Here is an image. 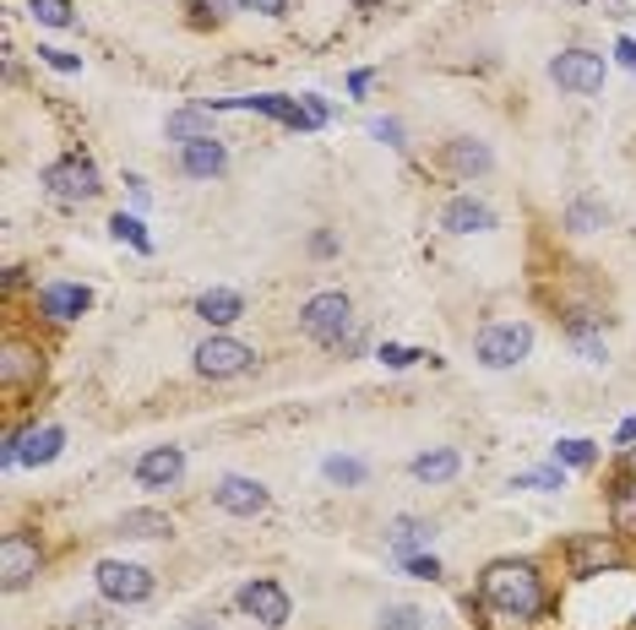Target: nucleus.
Instances as JSON below:
<instances>
[{
  "instance_id": "e433bc0d",
  "label": "nucleus",
  "mask_w": 636,
  "mask_h": 630,
  "mask_svg": "<svg viewBox=\"0 0 636 630\" xmlns=\"http://www.w3.org/2000/svg\"><path fill=\"white\" fill-rule=\"evenodd\" d=\"M414 359H425V354H414V348H382V365H392V370H408Z\"/></svg>"
},
{
  "instance_id": "473e14b6",
  "label": "nucleus",
  "mask_w": 636,
  "mask_h": 630,
  "mask_svg": "<svg viewBox=\"0 0 636 630\" xmlns=\"http://www.w3.org/2000/svg\"><path fill=\"white\" fill-rule=\"evenodd\" d=\"M555 462L561 468H587L593 462V441H561L555 445Z\"/></svg>"
},
{
  "instance_id": "f257e3e1",
  "label": "nucleus",
  "mask_w": 636,
  "mask_h": 630,
  "mask_svg": "<svg viewBox=\"0 0 636 630\" xmlns=\"http://www.w3.org/2000/svg\"><path fill=\"white\" fill-rule=\"evenodd\" d=\"M479 587H484V603L501 609L507 620H533L544 609V587H539V566L533 560H496Z\"/></svg>"
},
{
  "instance_id": "cd10ccee",
  "label": "nucleus",
  "mask_w": 636,
  "mask_h": 630,
  "mask_svg": "<svg viewBox=\"0 0 636 630\" xmlns=\"http://www.w3.org/2000/svg\"><path fill=\"white\" fill-rule=\"evenodd\" d=\"M511 490H539V495H555V490H566V473H561V462H555V468H533V473H517V479H511Z\"/></svg>"
},
{
  "instance_id": "4c0bfd02",
  "label": "nucleus",
  "mask_w": 636,
  "mask_h": 630,
  "mask_svg": "<svg viewBox=\"0 0 636 630\" xmlns=\"http://www.w3.org/2000/svg\"><path fill=\"white\" fill-rule=\"evenodd\" d=\"M39 55L55 65V71H82V61H76V55H65V50H39Z\"/></svg>"
},
{
  "instance_id": "5701e85b",
  "label": "nucleus",
  "mask_w": 636,
  "mask_h": 630,
  "mask_svg": "<svg viewBox=\"0 0 636 630\" xmlns=\"http://www.w3.org/2000/svg\"><path fill=\"white\" fill-rule=\"evenodd\" d=\"M566 332H572L576 354H582L587 365H598V359H604V337H598V315H593V311H576L572 321H566Z\"/></svg>"
},
{
  "instance_id": "1a4fd4ad",
  "label": "nucleus",
  "mask_w": 636,
  "mask_h": 630,
  "mask_svg": "<svg viewBox=\"0 0 636 630\" xmlns=\"http://www.w3.org/2000/svg\"><path fill=\"white\" fill-rule=\"evenodd\" d=\"M240 609H246L251 620H261L267 630L289 626V592H283L278 581H267V576H256V581L240 587Z\"/></svg>"
},
{
  "instance_id": "dca6fc26",
  "label": "nucleus",
  "mask_w": 636,
  "mask_h": 630,
  "mask_svg": "<svg viewBox=\"0 0 636 630\" xmlns=\"http://www.w3.org/2000/svg\"><path fill=\"white\" fill-rule=\"evenodd\" d=\"M441 229L446 234H490V229H496V212H490L484 201H473V196H457V201H446Z\"/></svg>"
},
{
  "instance_id": "20e7f679",
  "label": "nucleus",
  "mask_w": 636,
  "mask_h": 630,
  "mask_svg": "<svg viewBox=\"0 0 636 630\" xmlns=\"http://www.w3.org/2000/svg\"><path fill=\"white\" fill-rule=\"evenodd\" d=\"M550 82H555L561 93L587 98V93L604 87V55H593V50H561V55L550 61Z\"/></svg>"
},
{
  "instance_id": "393cba45",
  "label": "nucleus",
  "mask_w": 636,
  "mask_h": 630,
  "mask_svg": "<svg viewBox=\"0 0 636 630\" xmlns=\"http://www.w3.org/2000/svg\"><path fill=\"white\" fill-rule=\"evenodd\" d=\"M121 533H126V538H169L175 522H169L164 511H126V516H121Z\"/></svg>"
},
{
  "instance_id": "9b49d317",
  "label": "nucleus",
  "mask_w": 636,
  "mask_h": 630,
  "mask_svg": "<svg viewBox=\"0 0 636 630\" xmlns=\"http://www.w3.org/2000/svg\"><path fill=\"white\" fill-rule=\"evenodd\" d=\"M186 479V451L180 445H153V451H142V462H136V484L142 490H175Z\"/></svg>"
},
{
  "instance_id": "f03ea898",
  "label": "nucleus",
  "mask_w": 636,
  "mask_h": 630,
  "mask_svg": "<svg viewBox=\"0 0 636 630\" xmlns=\"http://www.w3.org/2000/svg\"><path fill=\"white\" fill-rule=\"evenodd\" d=\"M300 332H305L311 343H321V348H359V337H354V305H348V294H337V288L305 300Z\"/></svg>"
},
{
  "instance_id": "a19ab883",
  "label": "nucleus",
  "mask_w": 636,
  "mask_h": 630,
  "mask_svg": "<svg viewBox=\"0 0 636 630\" xmlns=\"http://www.w3.org/2000/svg\"><path fill=\"white\" fill-rule=\"evenodd\" d=\"M632 473H636V451H632Z\"/></svg>"
},
{
  "instance_id": "4be33fe9",
  "label": "nucleus",
  "mask_w": 636,
  "mask_h": 630,
  "mask_svg": "<svg viewBox=\"0 0 636 630\" xmlns=\"http://www.w3.org/2000/svg\"><path fill=\"white\" fill-rule=\"evenodd\" d=\"M609 522H615V533L636 538V473H626V479L609 490Z\"/></svg>"
},
{
  "instance_id": "ea45409f",
  "label": "nucleus",
  "mask_w": 636,
  "mask_h": 630,
  "mask_svg": "<svg viewBox=\"0 0 636 630\" xmlns=\"http://www.w3.org/2000/svg\"><path fill=\"white\" fill-rule=\"evenodd\" d=\"M593 6H604V17H632V0H593Z\"/></svg>"
},
{
  "instance_id": "412c9836",
  "label": "nucleus",
  "mask_w": 636,
  "mask_h": 630,
  "mask_svg": "<svg viewBox=\"0 0 636 630\" xmlns=\"http://www.w3.org/2000/svg\"><path fill=\"white\" fill-rule=\"evenodd\" d=\"M457 468H462V456H457L451 445L414 456V479H419V484H451V479H457Z\"/></svg>"
},
{
  "instance_id": "6ab92c4d",
  "label": "nucleus",
  "mask_w": 636,
  "mask_h": 630,
  "mask_svg": "<svg viewBox=\"0 0 636 630\" xmlns=\"http://www.w3.org/2000/svg\"><path fill=\"white\" fill-rule=\"evenodd\" d=\"M196 315H201L207 326H229V321L246 315V300H240L234 288H207V294L196 300Z\"/></svg>"
},
{
  "instance_id": "c756f323",
  "label": "nucleus",
  "mask_w": 636,
  "mask_h": 630,
  "mask_svg": "<svg viewBox=\"0 0 636 630\" xmlns=\"http://www.w3.org/2000/svg\"><path fill=\"white\" fill-rule=\"evenodd\" d=\"M321 473H326L332 484H348V490H354V484H365V462H359V456H326V468H321Z\"/></svg>"
},
{
  "instance_id": "f704fd0d",
  "label": "nucleus",
  "mask_w": 636,
  "mask_h": 630,
  "mask_svg": "<svg viewBox=\"0 0 636 630\" xmlns=\"http://www.w3.org/2000/svg\"><path fill=\"white\" fill-rule=\"evenodd\" d=\"M371 136L386 141V147H403V126H397V120H371Z\"/></svg>"
},
{
  "instance_id": "9d476101",
  "label": "nucleus",
  "mask_w": 636,
  "mask_h": 630,
  "mask_svg": "<svg viewBox=\"0 0 636 630\" xmlns=\"http://www.w3.org/2000/svg\"><path fill=\"white\" fill-rule=\"evenodd\" d=\"M207 109H256V115H272V120H283V126H294V130L316 126V120H311V109H305V98L294 104V98H283V93H256V98H218V104H207Z\"/></svg>"
},
{
  "instance_id": "c85d7f7f",
  "label": "nucleus",
  "mask_w": 636,
  "mask_h": 630,
  "mask_svg": "<svg viewBox=\"0 0 636 630\" xmlns=\"http://www.w3.org/2000/svg\"><path fill=\"white\" fill-rule=\"evenodd\" d=\"M376 626L382 630H425V609H414V603H386Z\"/></svg>"
},
{
  "instance_id": "39448f33",
  "label": "nucleus",
  "mask_w": 636,
  "mask_h": 630,
  "mask_svg": "<svg viewBox=\"0 0 636 630\" xmlns=\"http://www.w3.org/2000/svg\"><path fill=\"white\" fill-rule=\"evenodd\" d=\"M256 365V348H246L240 337H207L196 343V370L212 380H229V376H246Z\"/></svg>"
},
{
  "instance_id": "b1692460",
  "label": "nucleus",
  "mask_w": 636,
  "mask_h": 630,
  "mask_svg": "<svg viewBox=\"0 0 636 630\" xmlns=\"http://www.w3.org/2000/svg\"><path fill=\"white\" fill-rule=\"evenodd\" d=\"M0 380H6V386L39 380V354H33L28 343H6V359H0Z\"/></svg>"
},
{
  "instance_id": "aec40b11",
  "label": "nucleus",
  "mask_w": 636,
  "mask_h": 630,
  "mask_svg": "<svg viewBox=\"0 0 636 630\" xmlns=\"http://www.w3.org/2000/svg\"><path fill=\"white\" fill-rule=\"evenodd\" d=\"M446 164H451L457 175H490V169H496L490 147H484V141H473V136H457V141L446 147Z\"/></svg>"
},
{
  "instance_id": "f8f14e48",
  "label": "nucleus",
  "mask_w": 636,
  "mask_h": 630,
  "mask_svg": "<svg viewBox=\"0 0 636 630\" xmlns=\"http://www.w3.org/2000/svg\"><path fill=\"white\" fill-rule=\"evenodd\" d=\"M44 566V549L33 544V538H22V533H6L0 538V581L6 587H22L28 576H39Z\"/></svg>"
},
{
  "instance_id": "ddd939ff",
  "label": "nucleus",
  "mask_w": 636,
  "mask_h": 630,
  "mask_svg": "<svg viewBox=\"0 0 636 630\" xmlns=\"http://www.w3.org/2000/svg\"><path fill=\"white\" fill-rule=\"evenodd\" d=\"M229 169V147L218 136H201L191 147H180V175L186 180H218Z\"/></svg>"
},
{
  "instance_id": "a211bd4d",
  "label": "nucleus",
  "mask_w": 636,
  "mask_h": 630,
  "mask_svg": "<svg viewBox=\"0 0 636 630\" xmlns=\"http://www.w3.org/2000/svg\"><path fill=\"white\" fill-rule=\"evenodd\" d=\"M392 549H397V560H408V555H419L430 538H436V522H425V516H397L392 522Z\"/></svg>"
},
{
  "instance_id": "4468645a",
  "label": "nucleus",
  "mask_w": 636,
  "mask_h": 630,
  "mask_svg": "<svg viewBox=\"0 0 636 630\" xmlns=\"http://www.w3.org/2000/svg\"><path fill=\"white\" fill-rule=\"evenodd\" d=\"M626 555L621 544L609 538H572V576H604V570H621Z\"/></svg>"
},
{
  "instance_id": "7ed1b4c3",
  "label": "nucleus",
  "mask_w": 636,
  "mask_h": 630,
  "mask_svg": "<svg viewBox=\"0 0 636 630\" xmlns=\"http://www.w3.org/2000/svg\"><path fill=\"white\" fill-rule=\"evenodd\" d=\"M473 354H479L484 370H511V365H522V359L533 354V326H522V321H496V326L479 332Z\"/></svg>"
},
{
  "instance_id": "f3484780",
  "label": "nucleus",
  "mask_w": 636,
  "mask_h": 630,
  "mask_svg": "<svg viewBox=\"0 0 636 630\" xmlns=\"http://www.w3.org/2000/svg\"><path fill=\"white\" fill-rule=\"evenodd\" d=\"M87 305H93V294L82 283H50V288H39V311L50 315V321H76Z\"/></svg>"
},
{
  "instance_id": "2eb2a0df",
  "label": "nucleus",
  "mask_w": 636,
  "mask_h": 630,
  "mask_svg": "<svg viewBox=\"0 0 636 630\" xmlns=\"http://www.w3.org/2000/svg\"><path fill=\"white\" fill-rule=\"evenodd\" d=\"M212 501L223 505L229 516H256V511H267V490H261L256 479H240V473H229V479H218Z\"/></svg>"
},
{
  "instance_id": "72a5a7b5",
  "label": "nucleus",
  "mask_w": 636,
  "mask_h": 630,
  "mask_svg": "<svg viewBox=\"0 0 636 630\" xmlns=\"http://www.w3.org/2000/svg\"><path fill=\"white\" fill-rule=\"evenodd\" d=\"M403 566L414 570V576H425V581H436V576H441V560H436V555H408Z\"/></svg>"
},
{
  "instance_id": "6e6552de",
  "label": "nucleus",
  "mask_w": 636,
  "mask_h": 630,
  "mask_svg": "<svg viewBox=\"0 0 636 630\" xmlns=\"http://www.w3.org/2000/svg\"><path fill=\"white\" fill-rule=\"evenodd\" d=\"M44 186L61 201H87V196H98V169H93V158H61L44 169Z\"/></svg>"
},
{
  "instance_id": "a878e982",
  "label": "nucleus",
  "mask_w": 636,
  "mask_h": 630,
  "mask_svg": "<svg viewBox=\"0 0 636 630\" xmlns=\"http://www.w3.org/2000/svg\"><path fill=\"white\" fill-rule=\"evenodd\" d=\"M169 141H180V147H191V141H201V136H212V126H207V109H180V115H169Z\"/></svg>"
},
{
  "instance_id": "2f4dec72",
  "label": "nucleus",
  "mask_w": 636,
  "mask_h": 630,
  "mask_svg": "<svg viewBox=\"0 0 636 630\" xmlns=\"http://www.w3.org/2000/svg\"><path fill=\"white\" fill-rule=\"evenodd\" d=\"M110 229H115V240H131V245H136V251H142V255L153 251V240H147V229H142L136 218H126V212H115V218H110Z\"/></svg>"
},
{
  "instance_id": "423d86ee",
  "label": "nucleus",
  "mask_w": 636,
  "mask_h": 630,
  "mask_svg": "<svg viewBox=\"0 0 636 630\" xmlns=\"http://www.w3.org/2000/svg\"><path fill=\"white\" fill-rule=\"evenodd\" d=\"M61 445H65L61 424H44V430H11V435H6V468H17V462L44 468V462L61 456Z\"/></svg>"
},
{
  "instance_id": "bb28decb",
  "label": "nucleus",
  "mask_w": 636,
  "mask_h": 630,
  "mask_svg": "<svg viewBox=\"0 0 636 630\" xmlns=\"http://www.w3.org/2000/svg\"><path fill=\"white\" fill-rule=\"evenodd\" d=\"M609 223V207H598V201H572L566 207V229L572 234H593V229H604Z\"/></svg>"
},
{
  "instance_id": "0eeeda50",
  "label": "nucleus",
  "mask_w": 636,
  "mask_h": 630,
  "mask_svg": "<svg viewBox=\"0 0 636 630\" xmlns=\"http://www.w3.org/2000/svg\"><path fill=\"white\" fill-rule=\"evenodd\" d=\"M93 581H98V592H104L110 603H142V598L153 592V576L142 566H126V560H98Z\"/></svg>"
},
{
  "instance_id": "58836bf2",
  "label": "nucleus",
  "mask_w": 636,
  "mask_h": 630,
  "mask_svg": "<svg viewBox=\"0 0 636 630\" xmlns=\"http://www.w3.org/2000/svg\"><path fill=\"white\" fill-rule=\"evenodd\" d=\"M615 55H621L626 71H636V39H621V44H615Z\"/></svg>"
},
{
  "instance_id": "c9c22d12",
  "label": "nucleus",
  "mask_w": 636,
  "mask_h": 630,
  "mask_svg": "<svg viewBox=\"0 0 636 630\" xmlns=\"http://www.w3.org/2000/svg\"><path fill=\"white\" fill-rule=\"evenodd\" d=\"M240 11H261V17H283L289 11V0H234Z\"/></svg>"
},
{
  "instance_id": "7c9ffc66",
  "label": "nucleus",
  "mask_w": 636,
  "mask_h": 630,
  "mask_svg": "<svg viewBox=\"0 0 636 630\" xmlns=\"http://www.w3.org/2000/svg\"><path fill=\"white\" fill-rule=\"evenodd\" d=\"M28 11L44 28H71V0H28Z\"/></svg>"
}]
</instances>
